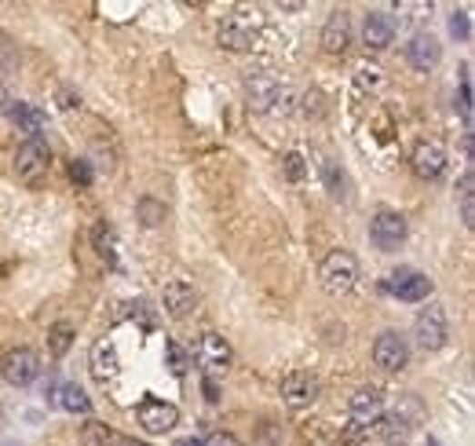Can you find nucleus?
I'll return each mask as SVG.
<instances>
[{"mask_svg": "<svg viewBox=\"0 0 475 446\" xmlns=\"http://www.w3.org/2000/svg\"><path fill=\"white\" fill-rule=\"evenodd\" d=\"M264 30L260 8H234L219 26V48L227 52H249Z\"/></svg>", "mask_w": 475, "mask_h": 446, "instance_id": "obj_1", "label": "nucleus"}, {"mask_svg": "<svg viewBox=\"0 0 475 446\" xmlns=\"http://www.w3.org/2000/svg\"><path fill=\"white\" fill-rule=\"evenodd\" d=\"M318 279H322V289L329 297H348L355 286H359V260L344 249H333L322 268H318Z\"/></svg>", "mask_w": 475, "mask_h": 446, "instance_id": "obj_2", "label": "nucleus"}, {"mask_svg": "<svg viewBox=\"0 0 475 446\" xmlns=\"http://www.w3.org/2000/svg\"><path fill=\"white\" fill-rule=\"evenodd\" d=\"M246 96H249V106L260 110V114H268V110L278 114V110H289L286 103H293V96L286 92V85L275 74H268V70L246 77Z\"/></svg>", "mask_w": 475, "mask_h": 446, "instance_id": "obj_3", "label": "nucleus"}, {"mask_svg": "<svg viewBox=\"0 0 475 446\" xmlns=\"http://www.w3.org/2000/svg\"><path fill=\"white\" fill-rule=\"evenodd\" d=\"M348 413H351V439H362L369 428H377V421L384 417V395H380V388H373V384L359 388L351 395Z\"/></svg>", "mask_w": 475, "mask_h": 446, "instance_id": "obj_4", "label": "nucleus"}, {"mask_svg": "<svg viewBox=\"0 0 475 446\" xmlns=\"http://www.w3.org/2000/svg\"><path fill=\"white\" fill-rule=\"evenodd\" d=\"M413 337H417V344H420L424 351H439V348H446V340H450V319H446V308H442V304H428V308L417 315V322H413Z\"/></svg>", "mask_w": 475, "mask_h": 446, "instance_id": "obj_5", "label": "nucleus"}, {"mask_svg": "<svg viewBox=\"0 0 475 446\" xmlns=\"http://www.w3.org/2000/svg\"><path fill=\"white\" fill-rule=\"evenodd\" d=\"M409 228H406V216L402 212H391V208H380L369 223V242L380 249V253H395L402 242H406Z\"/></svg>", "mask_w": 475, "mask_h": 446, "instance_id": "obj_6", "label": "nucleus"}, {"mask_svg": "<svg viewBox=\"0 0 475 446\" xmlns=\"http://www.w3.org/2000/svg\"><path fill=\"white\" fill-rule=\"evenodd\" d=\"M384 293H391L395 300H406V304H420V300L431 297V279L413 271V268H402V271L384 279Z\"/></svg>", "mask_w": 475, "mask_h": 446, "instance_id": "obj_7", "label": "nucleus"}, {"mask_svg": "<svg viewBox=\"0 0 475 446\" xmlns=\"http://www.w3.org/2000/svg\"><path fill=\"white\" fill-rule=\"evenodd\" d=\"M0 373H5L8 384L26 388V384H34L41 377V359L30 348H15V351H8L5 359H0Z\"/></svg>", "mask_w": 475, "mask_h": 446, "instance_id": "obj_8", "label": "nucleus"}, {"mask_svg": "<svg viewBox=\"0 0 475 446\" xmlns=\"http://www.w3.org/2000/svg\"><path fill=\"white\" fill-rule=\"evenodd\" d=\"M52 165V150L41 143V139H26L19 150H15V176L23 183H37Z\"/></svg>", "mask_w": 475, "mask_h": 446, "instance_id": "obj_9", "label": "nucleus"}, {"mask_svg": "<svg viewBox=\"0 0 475 446\" xmlns=\"http://www.w3.org/2000/svg\"><path fill=\"white\" fill-rule=\"evenodd\" d=\"M373 362H377L380 370H388V373L406 370V366H409V344H406V337L395 333V329L380 333L377 344H373Z\"/></svg>", "mask_w": 475, "mask_h": 446, "instance_id": "obj_10", "label": "nucleus"}, {"mask_svg": "<svg viewBox=\"0 0 475 446\" xmlns=\"http://www.w3.org/2000/svg\"><path fill=\"white\" fill-rule=\"evenodd\" d=\"M136 417H139L143 431H150V435H165V431H172L179 424V410L172 402H161V399H143Z\"/></svg>", "mask_w": 475, "mask_h": 446, "instance_id": "obj_11", "label": "nucleus"}, {"mask_svg": "<svg viewBox=\"0 0 475 446\" xmlns=\"http://www.w3.org/2000/svg\"><path fill=\"white\" fill-rule=\"evenodd\" d=\"M197 362H201L205 377L216 380V373H223L230 366V344L219 333H201L197 337Z\"/></svg>", "mask_w": 475, "mask_h": 446, "instance_id": "obj_12", "label": "nucleus"}, {"mask_svg": "<svg viewBox=\"0 0 475 446\" xmlns=\"http://www.w3.org/2000/svg\"><path fill=\"white\" fill-rule=\"evenodd\" d=\"M282 399H286V406L304 410V406H311L318 399V380L308 370H297V373H289L282 380Z\"/></svg>", "mask_w": 475, "mask_h": 446, "instance_id": "obj_13", "label": "nucleus"}, {"mask_svg": "<svg viewBox=\"0 0 475 446\" xmlns=\"http://www.w3.org/2000/svg\"><path fill=\"white\" fill-rule=\"evenodd\" d=\"M362 45L369 52H384L395 45V19L384 15V12H369L366 23H362Z\"/></svg>", "mask_w": 475, "mask_h": 446, "instance_id": "obj_14", "label": "nucleus"}, {"mask_svg": "<svg viewBox=\"0 0 475 446\" xmlns=\"http://www.w3.org/2000/svg\"><path fill=\"white\" fill-rule=\"evenodd\" d=\"M406 59H409L413 70H424V74L435 70L439 59H442V45H439V37H431V34H413L409 45H406Z\"/></svg>", "mask_w": 475, "mask_h": 446, "instance_id": "obj_15", "label": "nucleus"}, {"mask_svg": "<svg viewBox=\"0 0 475 446\" xmlns=\"http://www.w3.org/2000/svg\"><path fill=\"white\" fill-rule=\"evenodd\" d=\"M161 304H165V311H168L172 319H187V315L197 308V289H194L190 282H183V279H172V282L161 289Z\"/></svg>", "mask_w": 475, "mask_h": 446, "instance_id": "obj_16", "label": "nucleus"}, {"mask_svg": "<svg viewBox=\"0 0 475 446\" xmlns=\"http://www.w3.org/2000/svg\"><path fill=\"white\" fill-rule=\"evenodd\" d=\"M88 366H92V377H96L99 384L114 380V377L121 373L117 344H114V340H96V344H92V359H88Z\"/></svg>", "mask_w": 475, "mask_h": 446, "instance_id": "obj_17", "label": "nucleus"}, {"mask_svg": "<svg viewBox=\"0 0 475 446\" xmlns=\"http://www.w3.org/2000/svg\"><path fill=\"white\" fill-rule=\"evenodd\" d=\"M348 45H351V19H348V12H329V19L322 26V48L329 56H340V52H348Z\"/></svg>", "mask_w": 475, "mask_h": 446, "instance_id": "obj_18", "label": "nucleus"}, {"mask_svg": "<svg viewBox=\"0 0 475 446\" xmlns=\"http://www.w3.org/2000/svg\"><path fill=\"white\" fill-rule=\"evenodd\" d=\"M413 172L420 179H439L446 172V150L439 143H420L413 150Z\"/></svg>", "mask_w": 475, "mask_h": 446, "instance_id": "obj_19", "label": "nucleus"}, {"mask_svg": "<svg viewBox=\"0 0 475 446\" xmlns=\"http://www.w3.org/2000/svg\"><path fill=\"white\" fill-rule=\"evenodd\" d=\"M12 117L30 132V139H41V132H45V114L41 110H34L30 103H19V106H12Z\"/></svg>", "mask_w": 475, "mask_h": 446, "instance_id": "obj_20", "label": "nucleus"}, {"mask_svg": "<svg viewBox=\"0 0 475 446\" xmlns=\"http://www.w3.org/2000/svg\"><path fill=\"white\" fill-rule=\"evenodd\" d=\"M56 399H59V406L70 410V413H88V410H92V399H88L85 388H77V384H63Z\"/></svg>", "mask_w": 475, "mask_h": 446, "instance_id": "obj_21", "label": "nucleus"}, {"mask_svg": "<svg viewBox=\"0 0 475 446\" xmlns=\"http://www.w3.org/2000/svg\"><path fill=\"white\" fill-rule=\"evenodd\" d=\"M377 431L388 439V442H406L409 439V421L402 413H388L377 421Z\"/></svg>", "mask_w": 475, "mask_h": 446, "instance_id": "obj_22", "label": "nucleus"}, {"mask_svg": "<svg viewBox=\"0 0 475 446\" xmlns=\"http://www.w3.org/2000/svg\"><path fill=\"white\" fill-rule=\"evenodd\" d=\"M121 435H114V428H106L103 421H88L85 431H81V442L85 446H117Z\"/></svg>", "mask_w": 475, "mask_h": 446, "instance_id": "obj_23", "label": "nucleus"}, {"mask_svg": "<svg viewBox=\"0 0 475 446\" xmlns=\"http://www.w3.org/2000/svg\"><path fill=\"white\" fill-rule=\"evenodd\" d=\"M136 216H139V223H143V228H157V223L168 216V208H165L161 201H154V198H139V205H136Z\"/></svg>", "mask_w": 475, "mask_h": 446, "instance_id": "obj_24", "label": "nucleus"}, {"mask_svg": "<svg viewBox=\"0 0 475 446\" xmlns=\"http://www.w3.org/2000/svg\"><path fill=\"white\" fill-rule=\"evenodd\" d=\"M92 242H96V249H99V257H103V260L117 264V238H114V231L106 228V223H99V228L92 231Z\"/></svg>", "mask_w": 475, "mask_h": 446, "instance_id": "obj_25", "label": "nucleus"}, {"mask_svg": "<svg viewBox=\"0 0 475 446\" xmlns=\"http://www.w3.org/2000/svg\"><path fill=\"white\" fill-rule=\"evenodd\" d=\"M48 344H52V355L63 359L70 351V344H74V326L70 322H56L52 333H48Z\"/></svg>", "mask_w": 475, "mask_h": 446, "instance_id": "obj_26", "label": "nucleus"}, {"mask_svg": "<svg viewBox=\"0 0 475 446\" xmlns=\"http://www.w3.org/2000/svg\"><path fill=\"white\" fill-rule=\"evenodd\" d=\"M471 187H475V179H471V172H464V179H460V219H464V228H475V194H471Z\"/></svg>", "mask_w": 475, "mask_h": 446, "instance_id": "obj_27", "label": "nucleus"}, {"mask_svg": "<svg viewBox=\"0 0 475 446\" xmlns=\"http://www.w3.org/2000/svg\"><path fill=\"white\" fill-rule=\"evenodd\" d=\"M300 114H304V117H322V114H326V96H322L318 88L304 92V99H300Z\"/></svg>", "mask_w": 475, "mask_h": 446, "instance_id": "obj_28", "label": "nucleus"}, {"mask_svg": "<svg viewBox=\"0 0 475 446\" xmlns=\"http://www.w3.org/2000/svg\"><path fill=\"white\" fill-rule=\"evenodd\" d=\"M282 168H286V176H289L293 183H300V179L308 176V161H304V154H300V150H289V154H286V161H282Z\"/></svg>", "mask_w": 475, "mask_h": 446, "instance_id": "obj_29", "label": "nucleus"}, {"mask_svg": "<svg viewBox=\"0 0 475 446\" xmlns=\"http://www.w3.org/2000/svg\"><path fill=\"white\" fill-rule=\"evenodd\" d=\"M322 172H326V187H329V194L333 198H348V179H344V172H337V165H322Z\"/></svg>", "mask_w": 475, "mask_h": 446, "instance_id": "obj_30", "label": "nucleus"}, {"mask_svg": "<svg viewBox=\"0 0 475 446\" xmlns=\"http://www.w3.org/2000/svg\"><path fill=\"white\" fill-rule=\"evenodd\" d=\"M165 355H168V370H172L176 377H183V373H187V351H183L176 340H168V344H165Z\"/></svg>", "mask_w": 475, "mask_h": 446, "instance_id": "obj_31", "label": "nucleus"}, {"mask_svg": "<svg viewBox=\"0 0 475 446\" xmlns=\"http://www.w3.org/2000/svg\"><path fill=\"white\" fill-rule=\"evenodd\" d=\"M450 34H453L457 41H468V37H471V23H468V12H453V15H450Z\"/></svg>", "mask_w": 475, "mask_h": 446, "instance_id": "obj_32", "label": "nucleus"}, {"mask_svg": "<svg viewBox=\"0 0 475 446\" xmlns=\"http://www.w3.org/2000/svg\"><path fill=\"white\" fill-rule=\"evenodd\" d=\"M70 179H74V183H81V187H88V183H92V168H88V161H85V157H77V161L70 165Z\"/></svg>", "mask_w": 475, "mask_h": 446, "instance_id": "obj_33", "label": "nucleus"}, {"mask_svg": "<svg viewBox=\"0 0 475 446\" xmlns=\"http://www.w3.org/2000/svg\"><path fill=\"white\" fill-rule=\"evenodd\" d=\"M201 446H242V442H238V435H230V431H212L208 439H201Z\"/></svg>", "mask_w": 475, "mask_h": 446, "instance_id": "obj_34", "label": "nucleus"}, {"mask_svg": "<svg viewBox=\"0 0 475 446\" xmlns=\"http://www.w3.org/2000/svg\"><path fill=\"white\" fill-rule=\"evenodd\" d=\"M179 446H201V439H183Z\"/></svg>", "mask_w": 475, "mask_h": 446, "instance_id": "obj_35", "label": "nucleus"}, {"mask_svg": "<svg viewBox=\"0 0 475 446\" xmlns=\"http://www.w3.org/2000/svg\"><path fill=\"white\" fill-rule=\"evenodd\" d=\"M431 446H439V442H431Z\"/></svg>", "mask_w": 475, "mask_h": 446, "instance_id": "obj_36", "label": "nucleus"}]
</instances>
